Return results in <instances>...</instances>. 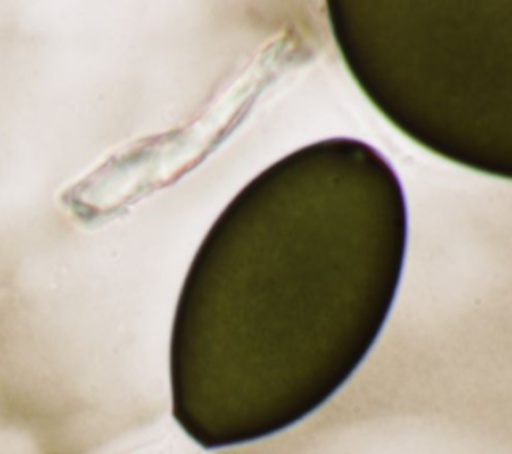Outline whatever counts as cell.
Instances as JSON below:
<instances>
[{
    "label": "cell",
    "mask_w": 512,
    "mask_h": 454,
    "mask_svg": "<svg viewBox=\"0 0 512 454\" xmlns=\"http://www.w3.org/2000/svg\"><path fill=\"white\" fill-rule=\"evenodd\" d=\"M318 144L272 164L224 208L184 278L170 334L172 416L202 448L254 442L330 400L392 308L402 188L366 218L308 198Z\"/></svg>",
    "instance_id": "obj_1"
}]
</instances>
